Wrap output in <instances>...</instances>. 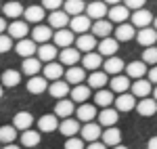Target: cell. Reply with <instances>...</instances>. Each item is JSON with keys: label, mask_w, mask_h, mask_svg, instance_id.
<instances>
[{"label": "cell", "mask_w": 157, "mask_h": 149, "mask_svg": "<svg viewBox=\"0 0 157 149\" xmlns=\"http://www.w3.org/2000/svg\"><path fill=\"white\" fill-rule=\"evenodd\" d=\"M69 27H71L73 34H86L90 27H92V19L88 17V15H75V17H71L69 19Z\"/></svg>", "instance_id": "1"}, {"label": "cell", "mask_w": 157, "mask_h": 149, "mask_svg": "<svg viewBox=\"0 0 157 149\" xmlns=\"http://www.w3.org/2000/svg\"><path fill=\"white\" fill-rule=\"evenodd\" d=\"M107 2H103V0H92L88 6H86V15L90 17V19H94V21H98V19H103V17H107Z\"/></svg>", "instance_id": "2"}, {"label": "cell", "mask_w": 157, "mask_h": 149, "mask_svg": "<svg viewBox=\"0 0 157 149\" xmlns=\"http://www.w3.org/2000/svg\"><path fill=\"white\" fill-rule=\"evenodd\" d=\"M107 17L113 23H126V19L130 17V9L126 4H113L107 11Z\"/></svg>", "instance_id": "3"}, {"label": "cell", "mask_w": 157, "mask_h": 149, "mask_svg": "<svg viewBox=\"0 0 157 149\" xmlns=\"http://www.w3.org/2000/svg\"><path fill=\"white\" fill-rule=\"evenodd\" d=\"M52 38H55V46H59V49H67V46H71L73 40H75L73 32H71V29H67V27L57 29V32L52 34Z\"/></svg>", "instance_id": "4"}, {"label": "cell", "mask_w": 157, "mask_h": 149, "mask_svg": "<svg viewBox=\"0 0 157 149\" xmlns=\"http://www.w3.org/2000/svg\"><path fill=\"white\" fill-rule=\"evenodd\" d=\"M136 40L140 46H153L157 42V29L155 27H140V32H136Z\"/></svg>", "instance_id": "5"}, {"label": "cell", "mask_w": 157, "mask_h": 149, "mask_svg": "<svg viewBox=\"0 0 157 149\" xmlns=\"http://www.w3.org/2000/svg\"><path fill=\"white\" fill-rule=\"evenodd\" d=\"M113 103H115L117 112H132L134 107H136V97H134L132 92H121Z\"/></svg>", "instance_id": "6"}, {"label": "cell", "mask_w": 157, "mask_h": 149, "mask_svg": "<svg viewBox=\"0 0 157 149\" xmlns=\"http://www.w3.org/2000/svg\"><path fill=\"white\" fill-rule=\"evenodd\" d=\"M38 128H40V132H55V130H59V118L55 113H44L38 120Z\"/></svg>", "instance_id": "7"}, {"label": "cell", "mask_w": 157, "mask_h": 149, "mask_svg": "<svg viewBox=\"0 0 157 149\" xmlns=\"http://www.w3.org/2000/svg\"><path fill=\"white\" fill-rule=\"evenodd\" d=\"M117 49H120V42L115 40V38H103L101 40V44H98V55L101 57H113L115 53H117Z\"/></svg>", "instance_id": "8"}, {"label": "cell", "mask_w": 157, "mask_h": 149, "mask_svg": "<svg viewBox=\"0 0 157 149\" xmlns=\"http://www.w3.org/2000/svg\"><path fill=\"white\" fill-rule=\"evenodd\" d=\"M130 90H132V95L136 99H145V97H149V95L153 92L151 82H149V80H143V78H138L134 84H130Z\"/></svg>", "instance_id": "9"}, {"label": "cell", "mask_w": 157, "mask_h": 149, "mask_svg": "<svg viewBox=\"0 0 157 149\" xmlns=\"http://www.w3.org/2000/svg\"><path fill=\"white\" fill-rule=\"evenodd\" d=\"M136 112L140 113L143 118H149V116H155L157 113V101L151 99V97H145L136 103Z\"/></svg>", "instance_id": "10"}, {"label": "cell", "mask_w": 157, "mask_h": 149, "mask_svg": "<svg viewBox=\"0 0 157 149\" xmlns=\"http://www.w3.org/2000/svg\"><path fill=\"white\" fill-rule=\"evenodd\" d=\"M120 120V112L113 109V107H103V112L98 113V124L101 126H115Z\"/></svg>", "instance_id": "11"}, {"label": "cell", "mask_w": 157, "mask_h": 149, "mask_svg": "<svg viewBox=\"0 0 157 149\" xmlns=\"http://www.w3.org/2000/svg\"><path fill=\"white\" fill-rule=\"evenodd\" d=\"M80 135H82L84 141L92 143V141H97V139L103 135V130H101V124H97V122H86L84 128L80 130Z\"/></svg>", "instance_id": "12"}, {"label": "cell", "mask_w": 157, "mask_h": 149, "mask_svg": "<svg viewBox=\"0 0 157 149\" xmlns=\"http://www.w3.org/2000/svg\"><path fill=\"white\" fill-rule=\"evenodd\" d=\"M97 46V36L94 34H80V38L75 40V49L80 53H90Z\"/></svg>", "instance_id": "13"}, {"label": "cell", "mask_w": 157, "mask_h": 149, "mask_svg": "<svg viewBox=\"0 0 157 149\" xmlns=\"http://www.w3.org/2000/svg\"><path fill=\"white\" fill-rule=\"evenodd\" d=\"M75 116L80 118V122H94V118H97V107L94 105H90V103H80V107L75 109Z\"/></svg>", "instance_id": "14"}, {"label": "cell", "mask_w": 157, "mask_h": 149, "mask_svg": "<svg viewBox=\"0 0 157 149\" xmlns=\"http://www.w3.org/2000/svg\"><path fill=\"white\" fill-rule=\"evenodd\" d=\"M48 25L55 29H63V27L69 25V15L65 11H52L48 15Z\"/></svg>", "instance_id": "15"}, {"label": "cell", "mask_w": 157, "mask_h": 149, "mask_svg": "<svg viewBox=\"0 0 157 149\" xmlns=\"http://www.w3.org/2000/svg\"><path fill=\"white\" fill-rule=\"evenodd\" d=\"M9 36L11 38H17V40H23V38H27V34H29V27H27V23L25 21H13V23H9Z\"/></svg>", "instance_id": "16"}, {"label": "cell", "mask_w": 157, "mask_h": 149, "mask_svg": "<svg viewBox=\"0 0 157 149\" xmlns=\"http://www.w3.org/2000/svg\"><path fill=\"white\" fill-rule=\"evenodd\" d=\"M50 38H52V27H50V25L38 23L36 27H34V32H32V40H34V42H40V44L48 42Z\"/></svg>", "instance_id": "17"}, {"label": "cell", "mask_w": 157, "mask_h": 149, "mask_svg": "<svg viewBox=\"0 0 157 149\" xmlns=\"http://www.w3.org/2000/svg\"><path fill=\"white\" fill-rule=\"evenodd\" d=\"M69 90H71V88H69V82H67V80H65V82H63V80H55L48 86V92L55 99H65V97L69 95Z\"/></svg>", "instance_id": "18"}, {"label": "cell", "mask_w": 157, "mask_h": 149, "mask_svg": "<svg viewBox=\"0 0 157 149\" xmlns=\"http://www.w3.org/2000/svg\"><path fill=\"white\" fill-rule=\"evenodd\" d=\"M15 50H17V53H19L23 59H27V57H34V53H38L36 42H34V40H29V38L19 40V42H17V46H15Z\"/></svg>", "instance_id": "19"}, {"label": "cell", "mask_w": 157, "mask_h": 149, "mask_svg": "<svg viewBox=\"0 0 157 149\" xmlns=\"http://www.w3.org/2000/svg\"><path fill=\"white\" fill-rule=\"evenodd\" d=\"M132 38H136V29H134L132 23H120L117 25V29H115V40L117 42H128Z\"/></svg>", "instance_id": "20"}, {"label": "cell", "mask_w": 157, "mask_h": 149, "mask_svg": "<svg viewBox=\"0 0 157 149\" xmlns=\"http://www.w3.org/2000/svg\"><path fill=\"white\" fill-rule=\"evenodd\" d=\"M59 132L63 137H73V135H78L80 132V122L78 120H73V118H65L63 122L59 124Z\"/></svg>", "instance_id": "21"}, {"label": "cell", "mask_w": 157, "mask_h": 149, "mask_svg": "<svg viewBox=\"0 0 157 149\" xmlns=\"http://www.w3.org/2000/svg\"><path fill=\"white\" fill-rule=\"evenodd\" d=\"M101 137H103V143H105L107 147H115V145H120V143H121V130H120V128H115V126H109Z\"/></svg>", "instance_id": "22"}, {"label": "cell", "mask_w": 157, "mask_h": 149, "mask_svg": "<svg viewBox=\"0 0 157 149\" xmlns=\"http://www.w3.org/2000/svg\"><path fill=\"white\" fill-rule=\"evenodd\" d=\"M46 78L44 76H32L29 80H27V92H32V95H42L44 90H46Z\"/></svg>", "instance_id": "23"}, {"label": "cell", "mask_w": 157, "mask_h": 149, "mask_svg": "<svg viewBox=\"0 0 157 149\" xmlns=\"http://www.w3.org/2000/svg\"><path fill=\"white\" fill-rule=\"evenodd\" d=\"M151 21H153L151 11H147V9H138V11H134V15H132V25H134V27H149Z\"/></svg>", "instance_id": "24"}, {"label": "cell", "mask_w": 157, "mask_h": 149, "mask_svg": "<svg viewBox=\"0 0 157 149\" xmlns=\"http://www.w3.org/2000/svg\"><path fill=\"white\" fill-rule=\"evenodd\" d=\"M21 67H23V74L27 78H32V76H38L42 72V61L36 59V57H27V59H23V65Z\"/></svg>", "instance_id": "25"}, {"label": "cell", "mask_w": 157, "mask_h": 149, "mask_svg": "<svg viewBox=\"0 0 157 149\" xmlns=\"http://www.w3.org/2000/svg\"><path fill=\"white\" fill-rule=\"evenodd\" d=\"M32 124H34V116L29 112H19L17 116H15V120H13V126L17 128V130H27V128H32Z\"/></svg>", "instance_id": "26"}, {"label": "cell", "mask_w": 157, "mask_h": 149, "mask_svg": "<svg viewBox=\"0 0 157 149\" xmlns=\"http://www.w3.org/2000/svg\"><path fill=\"white\" fill-rule=\"evenodd\" d=\"M103 65V57L98 55V53H86L84 55V59H82V67L84 69H90V72H97L98 67Z\"/></svg>", "instance_id": "27"}, {"label": "cell", "mask_w": 157, "mask_h": 149, "mask_svg": "<svg viewBox=\"0 0 157 149\" xmlns=\"http://www.w3.org/2000/svg\"><path fill=\"white\" fill-rule=\"evenodd\" d=\"M59 59L63 65H67V67H71L75 63L80 61V50L78 49H71V46H67V49H63L59 53Z\"/></svg>", "instance_id": "28"}, {"label": "cell", "mask_w": 157, "mask_h": 149, "mask_svg": "<svg viewBox=\"0 0 157 149\" xmlns=\"http://www.w3.org/2000/svg\"><path fill=\"white\" fill-rule=\"evenodd\" d=\"M109 86H111L113 92H117V95L128 92V88H130V78H128V76H120V74H117V76H113V78H111Z\"/></svg>", "instance_id": "29"}, {"label": "cell", "mask_w": 157, "mask_h": 149, "mask_svg": "<svg viewBox=\"0 0 157 149\" xmlns=\"http://www.w3.org/2000/svg\"><path fill=\"white\" fill-rule=\"evenodd\" d=\"M23 17H25V21L38 25L44 17H46V13H44V6H27V9L23 11Z\"/></svg>", "instance_id": "30"}, {"label": "cell", "mask_w": 157, "mask_h": 149, "mask_svg": "<svg viewBox=\"0 0 157 149\" xmlns=\"http://www.w3.org/2000/svg\"><path fill=\"white\" fill-rule=\"evenodd\" d=\"M71 95V101H78V103H86L90 99V86L88 84H75V86L69 90Z\"/></svg>", "instance_id": "31"}, {"label": "cell", "mask_w": 157, "mask_h": 149, "mask_svg": "<svg viewBox=\"0 0 157 149\" xmlns=\"http://www.w3.org/2000/svg\"><path fill=\"white\" fill-rule=\"evenodd\" d=\"M103 67H105V74H109V76H117L121 69H126V63L121 61L120 57H109L107 61L103 63Z\"/></svg>", "instance_id": "32"}, {"label": "cell", "mask_w": 157, "mask_h": 149, "mask_svg": "<svg viewBox=\"0 0 157 149\" xmlns=\"http://www.w3.org/2000/svg\"><path fill=\"white\" fill-rule=\"evenodd\" d=\"M42 74H44L46 80H52V82L59 80L63 76V63H55V61L46 63V67H42Z\"/></svg>", "instance_id": "33"}, {"label": "cell", "mask_w": 157, "mask_h": 149, "mask_svg": "<svg viewBox=\"0 0 157 149\" xmlns=\"http://www.w3.org/2000/svg\"><path fill=\"white\" fill-rule=\"evenodd\" d=\"M63 11L69 17H75V15H82L86 11V4H84V0H65L63 2Z\"/></svg>", "instance_id": "34"}, {"label": "cell", "mask_w": 157, "mask_h": 149, "mask_svg": "<svg viewBox=\"0 0 157 149\" xmlns=\"http://www.w3.org/2000/svg\"><path fill=\"white\" fill-rule=\"evenodd\" d=\"M73 112H75V105H73V101L59 99V103L55 105V116H57V118H69Z\"/></svg>", "instance_id": "35"}, {"label": "cell", "mask_w": 157, "mask_h": 149, "mask_svg": "<svg viewBox=\"0 0 157 149\" xmlns=\"http://www.w3.org/2000/svg\"><path fill=\"white\" fill-rule=\"evenodd\" d=\"M57 55H59V53H57V46H55V44H48V42H44V44L38 49V59L44 61V63L55 61Z\"/></svg>", "instance_id": "36"}, {"label": "cell", "mask_w": 157, "mask_h": 149, "mask_svg": "<svg viewBox=\"0 0 157 149\" xmlns=\"http://www.w3.org/2000/svg\"><path fill=\"white\" fill-rule=\"evenodd\" d=\"M145 74H147V63L145 61H132L130 65H126V76L128 78L138 80V78H143Z\"/></svg>", "instance_id": "37"}, {"label": "cell", "mask_w": 157, "mask_h": 149, "mask_svg": "<svg viewBox=\"0 0 157 149\" xmlns=\"http://www.w3.org/2000/svg\"><path fill=\"white\" fill-rule=\"evenodd\" d=\"M92 34H97V38H107L111 32H113V25H111V21H107V19H98V21H94L92 23Z\"/></svg>", "instance_id": "38"}, {"label": "cell", "mask_w": 157, "mask_h": 149, "mask_svg": "<svg viewBox=\"0 0 157 149\" xmlns=\"http://www.w3.org/2000/svg\"><path fill=\"white\" fill-rule=\"evenodd\" d=\"M105 84H109V74H105V72H98L97 69V72H92V74L88 76V86L90 88L101 90Z\"/></svg>", "instance_id": "39"}, {"label": "cell", "mask_w": 157, "mask_h": 149, "mask_svg": "<svg viewBox=\"0 0 157 149\" xmlns=\"http://www.w3.org/2000/svg\"><path fill=\"white\" fill-rule=\"evenodd\" d=\"M65 80L69 82V84H82L86 80V69L84 67H69L67 72H65Z\"/></svg>", "instance_id": "40"}, {"label": "cell", "mask_w": 157, "mask_h": 149, "mask_svg": "<svg viewBox=\"0 0 157 149\" xmlns=\"http://www.w3.org/2000/svg\"><path fill=\"white\" fill-rule=\"evenodd\" d=\"M23 6H21V2H17V0H9L4 6H2V13L6 15V17H11V19H17V17H23Z\"/></svg>", "instance_id": "41"}, {"label": "cell", "mask_w": 157, "mask_h": 149, "mask_svg": "<svg viewBox=\"0 0 157 149\" xmlns=\"http://www.w3.org/2000/svg\"><path fill=\"white\" fill-rule=\"evenodd\" d=\"M21 145H23V147H27V149L38 147V145H40V132L32 130V128L23 130V135H21Z\"/></svg>", "instance_id": "42"}, {"label": "cell", "mask_w": 157, "mask_h": 149, "mask_svg": "<svg viewBox=\"0 0 157 149\" xmlns=\"http://www.w3.org/2000/svg\"><path fill=\"white\" fill-rule=\"evenodd\" d=\"M19 82H21V74H19V72H15V69H6V72L2 74V86L15 88Z\"/></svg>", "instance_id": "43"}, {"label": "cell", "mask_w": 157, "mask_h": 149, "mask_svg": "<svg viewBox=\"0 0 157 149\" xmlns=\"http://www.w3.org/2000/svg\"><path fill=\"white\" fill-rule=\"evenodd\" d=\"M94 101H97L98 107H111V103H113V90H97V95H94Z\"/></svg>", "instance_id": "44"}, {"label": "cell", "mask_w": 157, "mask_h": 149, "mask_svg": "<svg viewBox=\"0 0 157 149\" xmlns=\"http://www.w3.org/2000/svg\"><path fill=\"white\" fill-rule=\"evenodd\" d=\"M15 137H17L15 126H0V143H4V145L15 143Z\"/></svg>", "instance_id": "45"}, {"label": "cell", "mask_w": 157, "mask_h": 149, "mask_svg": "<svg viewBox=\"0 0 157 149\" xmlns=\"http://www.w3.org/2000/svg\"><path fill=\"white\" fill-rule=\"evenodd\" d=\"M143 61L147 65H157V49L155 46H147V50H143Z\"/></svg>", "instance_id": "46"}, {"label": "cell", "mask_w": 157, "mask_h": 149, "mask_svg": "<svg viewBox=\"0 0 157 149\" xmlns=\"http://www.w3.org/2000/svg\"><path fill=\"white\" fill-rule=\"evenodd\" d=\"M65 149H84V139L80 137H69L65 141Z\"/></svg>", "instance_id": "47"}, {"label": "cell", "mask_w": 157, "mask_h": 149, "mask_svg": "<svg viewBox=\"0 0 157 149\" xmlns=\"http://www.w3.org/2000/svg\"><path fill=\"white\" fill-rule=\"evenodd\" d=\"M13 49V38L9 34H0V53H9Z\"/></svg>", "instance_id": "48"}, {"label": "cell", "mask_w": 157, "mask_h": 149, "mask_svg": "<svg viewBox=\"0 0 157 149\" xmlns=\"http://www.w3.org/2000/svg\"><path fill=\"white\" fill-rule=\"evenodd\" d=\"M42 6L46 11H59L63 6V0H42Z\"/></svg>", "instance_id": "49"}, {"label": "cell", "mask_w": 157, "mask_h": 149, "mask_svg": "<svg viewBox=\"0 0 157 149\" xmlns=\"http://www.w3.org/2000/svg\"><path fill=\"white\" fill-rule=\"evenodd\" d=\"M147 0H124V4L128 6V9H132V11H138V9H143L145 6Z\"/></svg>", "instance_id": "50"}, {"label": "cell", "mask_w": 157, "mask_h": 149, "mask_svg": "<svg viewBox=\"0 0 157 149\" xmlns=\"http://www.w3.org/2000/svg\"><path fill=\"white\" fill-rule=\"evenodd\" d=\"M149 82H151V84H157V65L149 69Z\"/></svg>", "instance_id": "51"}, {"label": "cell", "mask_w": 157, "mask_h": 149, "mask_svg": "<svg viewBox=\"0 0 157 149\" xmlns=\"http://www.w3.org/2000/svg\"><path fill=\"white\" fill-rule=\"evenodd\" d=\"M86 149H107V145H105V143H98V141H92Z\"/></svg>", "instance_id": "52"}, {"label": "cell", "mask_w": 157, "mask_h": 149, "mask_svg": "<svg viewBox=\"0 0 157 149\" xmlns=\"http://www.w3.org/2000/svg\"><path fill=\"white\" fill-rule=\"evenodd\" d=\"M6 27H9V25H6V19H4V17H0V34H2Z\"/></svg>", "instance_id": "53"}, {"label": "cell", "mask_w": 157, "mask_h": 149, "mask_svg": "<svg viewBox=\"0 0 157 149\" xmlns=\"http://www.w3.org/2000/svg\"><path fill=\"white\" fill-rule=\"evenodd\" d=\"M147 149H157V137H153L151 141H149V147Z\"/></svg>", "instance_id": "54"}, {"label": "cell", "mask_w": 157, "mask_h": 149, "mask_svg": "<svg viewBox=\"0 0 157 149\" xmlns=\"http://www.w3.org/2000/svg\"><path fill=\"white\" fill-rule=\"evenodd\" d=\"M103 2H107V4H111V6H113V4H120L121 0H103Z\"/></svg>", "instance_id": "55"}, {"label": "cell", "mask_w": 157, "mask_h": 149, "mask_svg": "<svg viewBox=\"0 0 157 149\" xmlns=\"http://www.w3.org/2000/svg\"><path fill=\"white\" fill-rule=\"evenodd\" d=\"M4 149H21V147H19V145H15V143H9Z\"/></svg>", "instance_id": "56"}, {"label": "cell", "mask_w": 157, "mask_h": 149, "mask_svg": "<svg viewBox=\"0 0 157 149\" xmlns=\"http://www.w3.org/2000/svg\"><path fill=\"white\" fill-rule=\"evenodd\" d=\"M111 149H128V147H124V145L120 143V145H115V147H111Z\"/></svg>", "instance_id": "57"}, {"label": "cell", "mask_w": 157, "mask_h": 149, "mask_svg": "<svg viewBox=\"0 0 157 149\" xmlns=\"http://www.w3.org/2000/svg\"><path fill=\"white\" fill-rule=\"evenodd\" d=\"M153 99H155V101H157V86H155V88H153Z\"/></svg>", "instance_id": "58"}, {"label": "cell", "mask_w": 157, "mask_h": 149, "mask_svg": "<svg viewBox=\"0 0 157 149\" xmlns=\"http://www.w3.org/2000/svg\"><path fill=\"white\" fill-rule=\"evenodd\" d=\"M153 23H155V29H157V17H153Z\"/></svg>", "instance_id": "59"}, {"label": "cell", "mask_w": 157, "mask_h": 149, "mask_svg": "<svg viewBox=\"0 0 157 149\" xmlns=\"http://www.w3.org/2000/svg\"><path fill=\"white\" fill-rule=\"evenodd\" d=\"M2 92H4V90H2V84H0V97H2Z\"/></svg>", "instance_id": "60"}, {"label": "cell", "mask_w": 157, "mask_h": 149, "mask_svg": "<svg viewBox=\"0 0 157 149\" xmlns=\"http://www.w3.org/2000/svg\"><path fill=\"white\" fill-rule=\"evenodd\" d=\"M32 149H36V147H32Z\"/></svg>", "instance_id": "61"}]
</instances>
